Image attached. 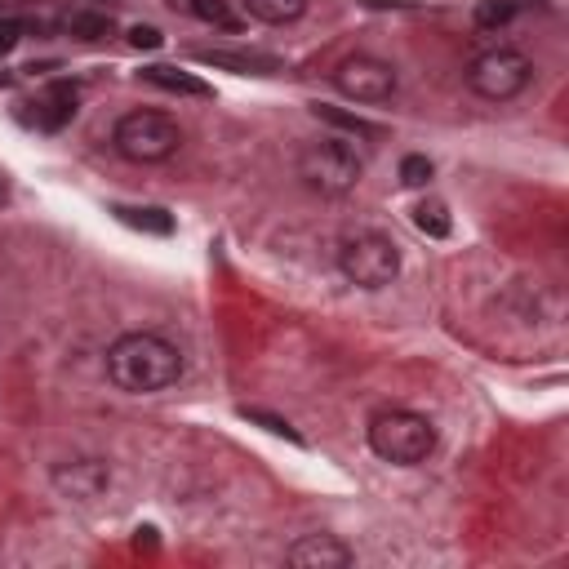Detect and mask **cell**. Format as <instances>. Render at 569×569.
I'll return each instance as SVG.
<instances>
[{
  "mask_svg": "<svg viewBox=\"0 0 569 569\" xmlns=\"http://www.w3.org/2000/svg\"><path fill=\"white\" fill-rule=\"evenodd\" d=\"M107 378L129 396H156L183 378V352L161 334H121L107 347Z\"/></svg>",
  "mask_w": 569,
  "mask_h": 569,
  "instance_id": "cell-1",
  "label": "cell"
},
{
  "mask_svg": "<svg viewBox=\"0 0 569 569\" xmlns=\"http://www.w3.org/2000/svg\"><path fill=\"white\" fill-rule=\"evenodd\" d=\"M369 449L392 467H418L436 449V427L414 409H378L365 427Z\"/></svg>",
  "mask_w": 569,
  "mask_h": 569,
  "instance_id": "cell-2",
  "label": "cell"
},
{
  "mask_svg": "<svg viewBox=\"0 0 569 569\" xmlns=\"http://www.w3.org/2000/svg\"><path fill=\"white\" fill-rule=\"evenodd\" d=\"M298 178L321 196H347L365 174V161L347 138H316L298 147Z\"/></svg>",
  "mask_w": 569,
  "mask_h": 569,
  "instance_id": "cell-3",
  "label": "cell"
},
{
  "mask_svg": "<svg viewBox=\"0 0 569 569\" xmlns=\"http://www.w3.org/2000/svg\"><path fill=\"white\" fill-rule=\"evenodd\" d=\"M112 147L134 165H161L183 147V129L165 112H129L112 129Z\"/></svg>",
  "mask_w": 569,
  "mask_h": 569,
  "instance_id": "cell-4",
  "label": "cell"
},
{
  "mask_svg": "<svg viewBox=\"0 0 569 569\" xmlns=\"http://www.w3.org/2000/svg\"><path fill=\"white\" fill-rule=\"evenodd\" d=\"M529 81H534V63L521 54V49H485L467 63V89L485 103H507V98L525 94Z\"/></svg>",
  "mask_w": 569,
  "mask_h": 569,
  "instance_id": "cell-5",
  "label": "cell"
},
{
  "mask_svg": "<svg viewBox=\"0 0 569 569\" xmlns=\"http://www.w3.org/2000/svg\"><path fill=\"white\" fill-rule=\"evenodd\" d=\"M338 267H343V276L352 285L383 289L401 272V249H396V241H387L383 232H356L338 245Z\"/></svg>",
  "mask_w": 569,
  "mask_h": 569,
  "instance_id": "cell-6",
  "label": "cell"
},
{
  "mask_svg": "<svg viewBox=\"0 0 569 569\" xmlns=\"http://www.w3.org/2000/svg\"><path fill=\"white\" fill-rule=\"evenodd\" d=\"M334 85H338V94L352 98V103H387V98L396 94V67L374 54H352L338 63Z\"/></svg>",
  "mask_w": 569,
  "mask_h": 569,
  "instance_id": "cell-7",
  "label": "cell"
},
{
  "mask_svg": "<svg viewBox=\"0 0 569 569\" xmlns=\"http://www.w3.org/2000/svg\"><path fill=\"white\" fill-rule=\"evenodd\" d=\"M49 481L63 498H72V503H94V498L107 494V485H112V472H107V463H98V458H72V463H58L54 472H49Z\"/></svg>",
  "mask_w": 569,
  "mask_h": 569,
  "instance_id": "cell-8",
  "label": "cell"
},
{
  "mask_svg": "<svg viewBox=\"0 0 569 569\" xmlns=\"http://www.w3.org/2000/svg\"><path fill=\"white\" fill-rule=\"evenodd\" d=\"M285 561L294 569H347L356 556L338 534H303L285 552Z\"/></svg>",
  "mask_w": 569,
  "mask_h": 569,
  "instance_id": "cell-9",
  "label": "cell"
},
{
  "mask_svg": "<svg viewBox=\"0 0 569 569\" xmlns=\"http://www.w3.org/2000/svg\"><path fill=\"white\" fill-rule=\"evenodd\" d=\"M76 107H81V89L72 81H49L41 89V98H36V125L49 129V134H58L63 125H72Z\"/></svg>",
  "mask_w": 569,
  "mask_h": 569,
  "instance_id": "cell-10",
  "label": "cell"
},
{
  "mask_svg": "<svg viewBox=\"0 0 569 569\" xmlns=\"http://www.w3.org/2000/svg\"><path fill=\"white\" fill-rule=\"evenodd\" d=\"M196 63L205 67H227V72H241V76H276L281 72V58L272 54H232V49H196Z\"/></svg>",
  "mask_w": 569,
  "mask_h": 569,
  "instance_id": "cell-11",
  "label": "cell"
},
{
  "mask_svg": "<svg viewBox=\"0 0 569 569\" xmlns=\"http://www.w3.org/2000/svg\"><path fill=\"white\" fill-rule=\"evenodd\" d=\"M143 81L156 85V89H165V94H183V98H209V94H214V89H209L201 76L178 72V67H165V63L143 67Z\"/></svg>",
  "mask_w": 569,
  "mask_h": 569,
  "instance_id": "cell-12",
  "label": "cell"
},
{
  "mask_svg": "<svg viewBox=\"0 0 569 569\" xmlns=\"http://www.w3.org/2000/svg\"><path fill=\"white\" fill-rule=\"evenodd\" d=\"M249 18H258V23L267 27H285V23H298V18L307 14V0H245Z\"/></svg>",
  "mask_w": 569,
  "mask_h": 569,
  "instance_id": "cell-13",
  "label": "cell"
},
{
  "mask_svg": "<svg viewBox=\"0 0 569 569\" xmlns=\"http://www.w3.org/2000/svg\"><path fill=\"white\" fill-rule=\"evenodd\" d=\"M116 218H121L125 227H138V232H152V236H169L174 232V218L165 214V209H156V205H121L116 209Z\"/></svg>",
  "mask_w": 569,
  "mask_h": 569,
  "instance_id": "cell-14",
  "label": "cell"
},
{
  "mask_svg": "<svg viewBox=\"0 0 569 569\" xmlns=\"http://www.w3.org/2000/svg\"><path fill=\"white\" fill-rule=\"evenodd\" d=\"M187 9H192L201 23L218 27V32H241V14L232 9V0H187Z\"/></svg>",
  "mask_w": 569,
  "mask_h": 569,
  "instance_id": "cell-15",
  "label": "cell"
},
{
  "mask_svg": "<svg viewBox=\"0 0 569 569\" xmlns=\"http://www.w3.org/2000/svg\"><path fill=\"white\" fill-rule=\"evenodd\" d=\"M414 227H418L423 236H432V241H445V236L454 232L445 201H418V205H414Z\"/></svg>",
  "mask_w": 569,
  "mask_h": 569,
  "instance_id": "cell-16",
  "label": "cell"
},
{
  "mask_svg": "<svg viewBox=\"0 0 569 569\" xmlns=\"http://www.w3.org/2000/svg\"><path fill=\"white\" fill-rule=\"evenodd\" d=\"M67 32H72L76 41H89V45H94V41H107L116 27H112V18H107V14H94V9H76V14L67 18Z\"/></svg>",
  "mask_w": 569,
  "mask_h": 569,
  "instance_id": "cell-17",
  "label": "cell"
},
{
  "mask_svg": "<svg viewBox=\"0 0 569 569\" xmlns=\"http://www.w3.org/2000/svg\"><path fill=\"white\" fill-rule=\"evenodd\" d=\"M516 0H481V5H476V27H481V32H498V27H507L516 18Z\"/></svg>",
  "mask_w": 569,
  "mask_h": 569,
  "instance_id": "cell-18",
  "label": "cell"
},
{
  "mask_svg": "<svg viewBox=\"0 0 569 569\" xmlns=\"http://www.w3.org/2000/svg\"><path fill=\"white\" fill-rule=\"evenodd\" d=\"M236 414H241L245 423H258V427H263V432H272V436H285L289 445H303V436H298V432H294V427L285 423L281 414H267V409H254V405H241V409H236Z\"/></svg>",
  "mask_w": 569,
  "mask_h": 569,
  "instance_id": "cell-19",
  "label": "cell"
},
{
  "mask_svg": "<svg viewBox=\"0 0 569 569\" xmlns=\"http://www.w3.org/2000/svg\"><path fill=\"white\" fill-rule=\"evenodd\" d=\"M316 116H321V121H329V125H338V129H347V134L378 138V125L361 121V116H347V112H338V107H325V103H316Z\"/></svg>",
  "mask_w": 569,
  "mask_h": 569,
  "instance_id": "cell-20",
  "label": "cell"
},
{
  "mask_svg": "<svg viewBox=\"0 0 569 569\" xmlns=\"http://www.w3.org/2000/svg\"><path fill=\"white\" fill-rule=\"evenodd\" d=\"M401 183L405 187H427L432 183V161H427V156H405L401 161Z\"/></svg>",
  "mask_w": 569,
  "mask_h": 569,
  "instance_id": "cell-21",
  "label": "cell"
},
{
  "mask_svg": "<svg viewBox=\"0 0 569 569\" xmlns=\"http://www.w3.org/2000/svg\"><path fill=\"white\" fill-rule=\"evenodd\" d=\"M129 45H134V49H161V45H165V36L156 32V27L138 23V27H129Z\"/></svg>",
  "mask_w": 569,
  "mask_h": 569,
  "instance_id": "cell-22",
  "label": "cell"
},
{
  "mask_svg": "<svg viewBox=\"0 0 569 569\" xmlns=\"http://www.w3.org/2000/svg\"><path fill=\"white\" fill-rule=\"evenodd\" d=\"M18 36H23V27H18L14 18H0V54H9V49L18 45Z\"/></svg>",
  "mask_w": 569,
  "mask_h": 569,
  "instance_id": "cell-23",
  "label": "cell"
},
{
  "mask_svg": "<svg viewBox=\"0 0 569 569\" xmlns=\"http://www.w3.org/2000/svg\"><path fill=\"white\" fill-rule=\"evenodd\" d=\"M516 5H521V0H516Z\"/></svg>",
  "mask_w": 569,
  "mask_h": 569,
  "instance_id": "cell-24",
  "label": "cell"
},
{
  "mask_svg": "<svg viewBox=\"0 0 569 569\" xmlns=\"http://www.w3.org/2000/svg\"><path fill=\"white\" fill-rule=\"evenodd\" d=\"M0 196H5V192H0Z\"/></svg>",
  "mask_w": 569,
  "mask_h": 569,
  "instance_id": "cell-25",
  "label": "cell"
}]
</instances>
